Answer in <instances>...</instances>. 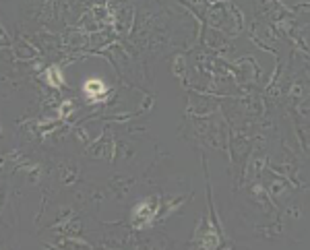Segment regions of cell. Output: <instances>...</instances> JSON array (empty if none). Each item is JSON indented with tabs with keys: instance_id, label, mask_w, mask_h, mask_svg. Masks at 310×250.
<instances>
[{
	"instance_id": "obj_1",
	"label": "cell",
	"mask_w": 310,
	"mask_h": 250,
	"mask_svg": "<svg viewBox=\"0 0 310 250\" xmlns=\"http://www.w3.org/2000/svg\"><path fill=\"white\" fill-rule=\"evenodd\" d=\"M83 91L87 93L89 97H97V96H101V93L106 91V85H103L99 79H89L87 83L83 85Z\"/></svg>"
},
{
	"instance_id": "obj_2",
	"label": "cell",
	"mask_w": 310,
	"mask_h": 250,
	"mask_svg": "<svg viewBox=\"0 0 310 250\" xmlns=\"http://www.w3.org/2000/svg\"><path fill=\"white\" fill-rule=\"evenodd\" d=\"M48 83L52 85V87H60V85H62V75H60L58 66H52L48 71Z\"/></svg>"
}]
</instances>
